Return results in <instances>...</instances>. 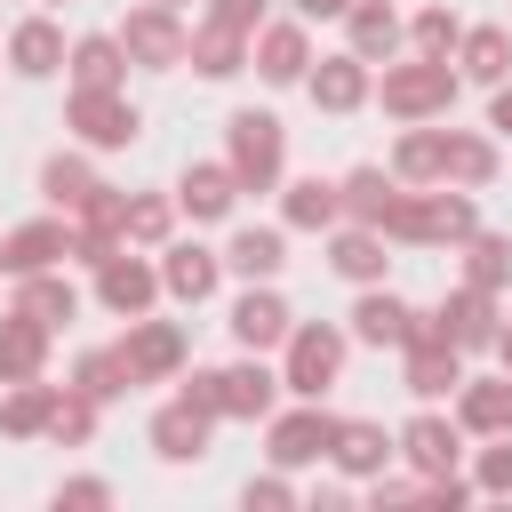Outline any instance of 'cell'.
<instances>
[{
    "instance_id": "obj_1",
    "label": "cell",
    "mask_w": 512,
    "mask_h": 512,
    "mask_svg": "<svg viewBox=\"0 0 512 512\" xmlns=\"http://www.w3.org/2000/svg\"><path fill=\"white\" fill-rule=\"evenodd\" d=\"M480 232V208L464 184H408L384 216V240H408V248H464Z\"/></svg>"
},
{
    "instance_id": "obj_2",
    "label": "cell",
    "mask_w": 512,
    "mask_h": 512,
    "mask_svg": "<svg viewBox=\"0 0 512 512\" xmlns=\"http://www.w3.org/2000/svg\"><path fill=\"white\" fill-rule=\"evenodd\" d=\"M456 88H464L456 56H408V64H384L376 104H384L392 120H440V112L456 104Z\"/></svg>"
},
{
    "instance_id": "obj_3",
    "label": "cell",
    "mask_w": 512,
    "mask_h": 512,
    "mask_svg": "<svg viewBox=\"0 0 512 512\" xmlns=\"http://www.w3.org/2000/svg\"><path fill=\"white\" fill-rule=\"evenodd\" d=\"M224 160H232V176H240V192H272L280 184V168H288V128L272 120V112H232L224 120Z\"/></svg>"
},
{
    "instance_id": "obj_4",
    "label": "cell",
    "mask_w": 512,
    "mask_h": 512,
    "mask_svg": "<svg viewBox=\"0 0 512 512\" xmlns=\"http://www.w3.org/2000/svg\"><path fill=\"white\" fill-rule=\"evenodd\" d=\"M336 368H344V328H328V320H296L288 344H280V384H288L296 400H320V392L336 384Z\"/></svg>"
},
{
    "instance_id": "obj_5",
    "label": "cell",
    "mask_w": 512,
    "mask_h": 512,
    "mask_svg": "<svg viewBox=\"0 0 512 512\" xmlns=\"http://www.w3.org/2000/svg\"><path fill=\"white\" fill-rule=\"evenodd\" d=\"M400 384L416 392V400H448L456 384H464V352L440 336V312H416V328H408V344H400Z\"/></svg>"
},
{
    "instance_id": "obj_6",
    "label": "cell",
    "mask_w": 512,
    "mask_h": 512,
    "mask_svg": "<svg viewBox=\"0 0 512 512\" xmlns=\"http://www.w3.org/2000/svg\"><path fill=\"white\" fill-rule=\"evenodd\" d=\"M64 128H72L88 152H120V144H136V136H144V112H136L120 88H72Z\"/></svg>"
},
{
    "instance_id": "obj_7",
    "label": "cell",
    "mask_w": 512,
    "mask_h": 512,
    "mask_svg": "<svg viewBox=\"0 0 512 512\" xmlns=\"http://www.w3.org/2000/svg\"><path fill=\"white\" fill-rule=\"evenodd\" d=\"M120 48H128V64H144V72H176V64L192 56V32H184V16H176V8L144 0V8H128Z\"/></svg>"
},
{
    "instance_id": "obj_8",
    "label": "cell",
    "mask_w": 512,
    "mask_h": 512,
    "mask_svg": "<svg viewBox=\"0 0 512 512\" xmlns=\"http://www.w3.org/2000/svg\"><path fill=\"white\" fill-rule=\"evenodd\" d=\"M328 440H336V416H328L320 400H296L288 416H264V456H272L280 472L320 464V456H328Z\"/></svg>"
},
{
    "instance_id": "obj_9",
    "label": "cell",
    "mask_w": 512,
    "mask_h": 512,
    "mask_svg": "<svg viewBox=\"0 0 512 512\" xmlns=\"http://www.w3.org/2000/svg\"><path fill=\"white\" fill-rule=\"evenodd\" d=\"M120 360H128V376H136V384H168V376H184V328H176V320L136 312V320H128V336H120Z\"/></svg>"
},
{
    "instance_id": "obj_10",
    "label": "cell",
    "mask_w": 512,
    "mask_h": 512,
    "mask_svg": "<svg viewBox=\"0 0 512 512\" xmlns=\"http://www.w3.org/2000/svg\"><path fill=\"white\" fill-rule=\"evenodd\" d=\"M152 296H168V288H160V264L128 256V248H112V256L96 264V304H104V312L136 320V312H152Z\"/></svg>"
},
{
    "instance_id": "obj_11",
    "label": "cell",
    "mask_w": 512,
    "mask_h": 512,
    "mask_svg": "<svg viewBox=\"0 0 512 512\" xmlns=\"http://www.w3.org/2000/svg\"><path fill=\"white\" fill-rule=\"evenodd\" d=\"M288 328H296V312L272 296V280H248V288L232 296V344H240V352H280Z\"/></svg>"
},
{
    "instance_id": "obj_12",
    "label": "cell",
    "mask_w": 512,
    "mask_h": 512,
    "mask_svg": "<svg viewBox=\"0 0 512 512\" xmlns=\"http://www.w3.org/2000/svg\"><path fill=\"white\" fill-rule=\"evenodd\" d=\"M280 392H288V384H280V368H264V352H248V360L216 368V416L256 424V416H272V400H280Z\"/></svg>"
},
{
    "instance_id": "obj_13",
    "label": "cell",
    "mask_w": 512,
    "mask_h": 512,
    "mask_svg": "<svg viewBox=\"0 0 512 512\" xmlns=\"http://www.w3.org/2000/svg\"><path fill=\"white\" fill-rule=\"evenodd\" d=\"M496 328H504V312H496V288H456L448 304H440V336L456 344V352H496Z\"/></svg>"
},
{
    "instance_id": "obj_14",
    "label": "cell",
    "mask_w": 512,
    "mask_h": 512,
    "mask_svg": "<svg viewBox=\"0 0 512 512\" xmlns=\"http://www.w3.org/2000/svg\"><path fill=\"white\" fill-rule=\"evenodd\" d=\"M208 432H216V416L176 392V400L152 416V456H160V464H200V456H208Z\"/></svg>"
},
{
    "instance_id": "obj_15",
    "label": "cell",
    "mask_w": 512,
    "mask_h": 512,
    "mask_svg": "<svg viewBox=\"0 0 512 512\" xmlns=\"http://www.w3.org/2000/svg\"><path fill=\"white\" fill-rule=\"evenodd\" d=\"M400 456L432 480V472H456V456H464V424L456 416H440V408H416L408 424H400Z\"/></svg>"
},
{
    "instance_id": "obj_16",
    "label": "cell",
    "mask_w": 512,
    "mask_h": 512,
    "mask_svg": "<svg viewBox=\"0 0 512 512\" xmlns=\"http://www.w3.org/2000/svg\"><path fill=\"white\" fill-rule=\"evenodd\" d=\"M392 456H400V432H384V424H368V416H336V440H328V464H336V472L376 480Z\"/></svg>"
},
{
    "instance_id": "obj_17",
    "label": "cell",
    "mask_w": 512,
    "mask_h": 512,
    "mask_svg": "<svg viewBox=\"0 0 512 512\" xmlns=\"http://www.w3.org/2000/svg\"><path fill=\"white\" fill-rule=\"evenodd\" d=\"M216 280H224V256H216V248H200V240H168V248H160V288H168L176 304H208Z\"/></svg>"
},
{
    "instance_id": "obj_18",
    "label": "cell",
    "mask_w": 512,
    "mask_h": 512,
    "mask_svg": "<svg viewBox=\"0 0 512 512\" xmlns=\"http://www.w3.org/2000/svg\"><path fill=\"white\" fill-rule=\"evenodd\" d=\"M248 64H256L272 88L304 80V72H312V40H304V16H296V24H256V40H248Z\"/></svg>"
},
{
    "instance_id": "obj_19",
    "label": "cell",
    "mask_w": 512,
    "mask_h": 512,
    "mask_svg": "<svg viewBox=\"0 0 512 512\" xmlns=\"http://www.w3.org/2000/svg\"><path fill=\"white\" fill-rule=\"evenodd\" d=\"M304 88H312V104L320 112H360L368 96H376V80H368V56H320L312 72H304Z\"/></svg>"
},
{
    "instance_id": "obj_20",
    "label": "cell",
    "mask_w": 512,
    "mask_h": 512,
    "mask_svg": "<svg viewBox=\"0 0 512 512\" xmlns=\"http://www.w3.org/2000/svg\"><path fill=\"white\" fill-rule=\"evenodd\" d=\"M232 200H240V176H232V160H192V168L176 176V208H184L192 224H216V216H232Z\"/></svg>"
},
{
    "instance_id": "obj_21",
    "label": "cell",
    "mask_w": 512,
    "mask_h": 512,
    "mask_svg": "<svg viewBox=\"0 0 512 512\" xmlns=\"http://www.w3.org/2000/svg\"><path fill=\"white\" fill-rule=\"evenodd\" d=\"M456 424L480 432V440H504L512 432V368L504 376H464L456 384Z\"/></svg>"
},
{
    "instance_id": "obj_22",
    "label": "cell",
    "mask_w": 512,
    "mask_h": 512,
    "mask_svg": "<svg viewBox=\"0 0 512 512\" xmlns=\"http://www.w3.org/2000/svg\"><path fill=\"white\" fill-rule=\"evenodd\" d=\"M408 328H416V304H400L384 280H376V288H360V304H352V336H360V344L400 352V344H408Z\"/></svg>"
},
{
    "instance_id": "obj_23",
    "label": "cell",
    "mask_w": 512,
    "mask_h": 512,
    "mask_svg": "<svg viewBox=\"0 0 512 512\" xmlns=\"http://www.w3.org/2000/svg\"><path fill=\"white\" fill-rule=\"evenodd\" d=\"M0 256H8V272H56V264L72 256V224L32 216V224H16V232L0 240Z\"/></svg>"
},
{
    "instance_id": "obj_24",
    "label": "cell",
    "mask_w": 512,
    "mask_h": 512,
    "mask_svg": "<svg viewBox=\"0 0 512 512\" xmlns=\"http://www.w3.org/2000/svg\"><path fill=\"white\" fill-rule=\"evenodd\" d=\"M64 56H72V48H64L56 16H24V24L8 32V72H16V80H48Z\"/></svg>"
},
{
    "instance_id": "obj_25",
    "label": "cell",
    "mask_w": 512,
    "mask_h": 512,
    "mask_svg": "<svg viewBox=\"0 0 512 512\" xmlns=\"http://www.w3.org/2000/svg\"><path fill=\"white\" fill-rule=\"evenodd\" d=\"M328 264H336V280H352V288H376L384 280V232L376 224H336V240H328Z\"/></svg>"
},
{
    "instance_id": "obj_26",
    "label": "cell",
    "mask_w": 512,
    "mask_h": 512,
    "mask_svg": "<svg viewBox=\"0 0 512 512\" xmlns=\"http://www.w3.org/2000/svg\"><path fill=\"white\" fill-rule=\"evenodd\" d=\"M344 40H352V56L384 64V56L408 40V24H400V8H392V0H352V8H344Z\"/></svg>"
},
{
    "instance_id": "obj_27",
    "label": "cell",
    "mask_w": 512,
    "mask_h": 512,
    "mask_svg": "<svg viewBox=\"0 0 512 512\" xmlns=\"http://www.w3.org/2000/svg\"><path fill=\"white\" fill-rule=\"evenodd\" d=\"M280 216H288L296 232H336V224H344V184H328V176H296V184L280 192Z\"/></svg>"
},
{
    "instance_id": "obj_28",
    "label": "cell",
    "mask_w": 512,
    "mask_h": 512,
    "mask_svg": "<svg viewBox=\"0 0 512 512\" xmlns=\"http://www.w3.org/2000/svg\"><path fill=\"white\" fill-rule=\"evenodd\" d=\"M48 336H56V328H40L32 312H8V320H0V384L40 376V368H48Z\"/></svg>"
},
{
    "instance_id": "obj_29",
    "label": "cell",
    "mask_w": 512,
    "mask_h": 512,
    "mask_svg": "<svg viewBox=\"0 0 512 512\" xmlns=\"http://www.w3.org/2000/svg\"><path fill=\"white\" fill-rule=\"evenodd\" d=\"M456 72L480 80V88L512 80V32H504V24H472V32L456 40Z\"/></svg>"
},
{
    "instance_id": "obj_30",
    "label": "cell",
    "mask_w": 512,
    "mask_h": 512,
    "mask_svg": "<svg viewBox=\"0 0 512 512\" xmlns=\"http://www.w3.org/2000/svg\"><path fill=\"white\" fill-rule=\"evenodd\" d=\"M64 72H72V88H120V80H128V48H120V32H88V40H72Z\"/></svg>"
},
{
    "instance_id": "obj_31",
    "label": "cell",
    "mask_w": 512,
    "mask_h": 512,
    "mask_svg": "<svg viewBox=\"0 0 512 512\" xmlns=\"http://www.w3.org/2000/svg\"><path fill=\"white\" fill-rule=\"evenodd\" d=\"M8 312H32L40 328H64L72 312H80V288L64 280V272H16V304Z\"/></svg>"
},
{
    "instance_id": "obj_32",
    "label": "cell",
    "mask_w": 512,
    "mask_h": 512,
    "mask_svg": "<svg viewBox=\"0 0 512 512\" xmlns=\"http://www.w3.org/2000/svg\"><path fill=\"white\" fill-rule=\"evenodd\" d=\"M200 80H232V72H248V32H232V24H192V56H184Z\"/></svg>"
},
{
    "instance_id": "obj_33",
    "label": "cell",
    "mask_w": 512,
    "mask_h": 512,
    "mask_svg": "<svg viewBox=\"0 0 512 512\" xmlns=\"http://www.w3.org/2000/svg\"><path fill=\"white\" fill-rule=\"evenodd\" d=\"M280 264H288V240L272 224H240L224 248V272H240V280H280Z\"/></svg>"
},
{
    "instance_id": "obj_34",
    "label": "cell",
    "mask_w": 512,
    "mask_h": 512,
    "mask_svg": "<svg viewBox=\"0 0 512 512\" xmlns=\"http://www.w3.org/2000/svg\"><path fill=\"white\" fill-rule=\"evenodd\" d=\"M56 392H64V384H40V376L8 384V400H0V432H8V440H40L48 416H56Z\"/></svg>"
},
{
    "instance_id": "obj_35",
    "label": "cell",
    "mask_w": 512,
    "mask_h": 512,
    "mask_svg": "<svg viewBox=\"0 0 512 512\" xmlns=\"http://www.w3.org/2000/svg\"><path fill=\"white\" fill-rule=\"evenodd\" d=\"M400 192H408V184H400L392 168H352V176H344V216L384 232V216H392V200H400Z\"/></svg>"
},
{
    "instance_id": "obj_36",
    "label": "cell",
    "mask_w": 512,
    "mask_h": 512,
    "mask_svg": "<svg viewBox=\"0 0 512 512\" xmlns=\"http://www.w3.org/2000/svg\"><path fill=\"white\" fill-rule=\"evenodd\" d=\"M40 192H48V208H64V216H80L104 184H96V168L80 160V152H56L48 168H40Z\"/></svg>"
},
{
    "instance_id": "obj_37",
    "label": "cell",
    "mask_w": 512,
    "mask_h": 512,
    "mask_svg": "<svg viewBox=\"0 0 512 512\" xmlns=\"http://www.w3.org/2000/svg\"><path fill=\"white\" fill-rule=\"evenodd\" d=\"M440 160H448V128H408L400 152H392V176L400 184H440Z\"/></svg>"
},
{
    "instance_id": "obj_38",
    "label": "cell",
    "mask_w": 512,
    "mask_h": 512,
    "mask_svg": "<svg viewBox=\"0 0 512 512\" xmlns=\"http://www.w3.org/2000/svg\"><path fill=\"white\" fill-rule=\"evenodd\" d=\"M496 176V144L488 136H464V128H448V160H440V184H464V192H480Z\"/></svg>"
},
{
    "instance_id": "obj_39",
    "label": "cell",
    "mask_w": 512,
    "mask_h": 512,
    "mask_svg": "<svg viewBox=\"0 0 512 512\" xmlns=\"http://www.w3.org/2000/svg\"><path fill=\"white\" fill-rule=\"evenodd\" d=\"M72 384H80L88 400H120V392H136V376H128L120 344H96V352H80V360H72Z\"/></svg>"
},
{
    "instance_id": "obj_40",
    "label": "cell",
    "mask_w": 512,
    "mask_h": 512,
    "mask_svg": "<svg viewBox=\"0 0 512 512\" xmlns=\"http://www.w3.org/2000/svg\"><path fill=\"white\" fill-rule=\"evenodd\" d=\"M96 408H104V400H88L80 384H64V392H56V416H48V440H56V448H88V440H96Z\"/></svg>"
},
{
    "instance_id": "obj_41",
    "label": "cell",
    "mask_w": 512,
    "mask_h": 512,
    "mask_svg": "<svg viewBox=\"0 0 512 512\" xmlns=\"http://www.w3.org/2000/svg\"><path fill=\"white\" fill-rule=\"evenodd\" d=\"M464 280L472 288H504L512 280V240L504 232H472L464 240Z\"/></svg>"
},
{
    "instance_id": "obj_42",
    "label": "cell",
    "mask_w": 512,
    "mask_h": 512,
    "mask_svg": "<svg viewBox=\"0 0 512 512\" xmlns=\"http://www.w3.org/2000/svg\"><path fill=\"white\" fill-rule=\"evenodd\" d=\"M168 232H176V192H136L128 200V240L168 248Z\"/></svg>"
},
{
    "instance_id": "obj_43",
    "label": "cell",
    "mask_w": 512,
    "mask_h": 512,
    "mask_svg": "<svg viewBox=\"0 0 512 512\" xmlns=\"http://www.w3.org/2000/svg\"><path fill=\"white\" fill-rule=\"evenodd\" d=\"M408 40H416V56H456L464 24H456L448 8H416V16H408Z\"/></svg>"
},
{
    "instance_id": "obj_44",
    "label": "cell",
    "mask_w": 512,
    "mask_h": 512,
    "mask_svg": "<svg viewBox=\"0 0 512 512\" xmlns=\"http://www.w3.org/2000/svg\"><path fill=\"white\" fill-rule=\"evenodd\" d=\"M472 488H480V496H512V432L480 448V464H472Z\"/></svg>"
},
{
    "instance_id": "obj_45",
    "label": "cell",
    "mask_w": 512,
    "mask_h": 512,
    "mask_svg": "<svg viewBox=\"0 0 512 512\" xmlns=\"http://www.w3.org/2000/svg\"><path fill=\"white\" fill-rule=\"evenodd\" d=\"M208 24H232V32H248V40H256V24H264V0H208Z\"/></svg>"
},
{
    "instance_id": "obj_46",
    "label": "cell",
    "mask_w": 512,
    "mask_h": 512,
    "mask_svg": "<svg viewBox=\"0 0 512 512\" xmlns=\"http://www.w3.org/2000/svg\"><path fill=\"white\" fill-rule=\"evenodd\" d=\"M240 504H248V512H256V504H264V512H280V504H296V488H288L280 472H264V480H248V488H240Z\"/></svg>"
},
{
    "instance_id": "obj_47",
    "label": "cell",
    "mask_w": 512,
    "mask_h": 512,
    "mask_svg": "<svg viewBox=\"0 0 512 512\" xmlns=\"http://www.w3.org/2000/svg\"><path fill=\"white\" fill-rule=\"evenodd\" d=\"M368 504H376V512H384V504H424V472H416V480H384V472H376V480H368Z\"/></svg>"
},
{
    "instance_id": "obj_48",
    "label": "cell",
    "mask_w": 512,
    "mask_h": 512,
    "mask_svg": "<svg viewBox=\"0 0 512 512\" xmlns=\"http://www.w3.org/2000/svg\"><path fill=\"white\" fill-rule=\"evenodd\" d=\"M56 504H80V512H96V504H112V480H64V488H56Z\"/></svg>"
},
{
    "instance_id": "obj_49",
    "label": "cell",
    "mask_w": 512,
    "mask_h": 512,
    "mask_svg": "<svg viewBox=\"0 0 512 512\" xmlns=\"http://www.w3.org/2000/svg\"><path fill=\"white\" fill-rule=\"evenodd\" d=\"M488 128L512 136V80H496V96H488Z\"/></svg>"
},
{
    "instance_id": "obj_50",
    "label": "cell",
    "mask_w": 512,
    "mask_h": 512,
    "mask_svg": "<svg viewBox=\"0 0 512 512\" xmlns=\"http://www.w3.org/2000/svg\"><path fill=\"white\" fill-rule=\"evenodd\" d=\"M352 0H296V16H344Z\"/></svg>"
},
{
    "instance_id": "obj_51",
    "label": "cell",
    "mask_w": 512,
    "mask_h": 512,
    "mask_svg": "<svg viewBox=\"0 0 512 512\" xmlns=\"http://www.w3.org/2000/svg\"><path fill=\"white\" fill-rule=\"evenodd\" d=\"M496 360H504V368H512V320H504V328H496Z\"/></svg>"
},
{
    "instance_id": "obj_52",
    "label": "cell",
    "mask_w": 512,
    "mask_h": 512,
    "mask_svg": "<svg viewBox=\"0 0 512 512\" xmlns=\"http://www.w3.org/2000/svg\"><path fill=\"white\" fill-rule=\"evenodd\" d=\"M160 8H184V0H160Z\"/></svg>"
},
{
    "instance_id": "obj_53",
    "label": "cell",
    "mask_w": 512,
    "mask_h": 512,
    "mask_svg": "<svg viewBox=\"0 0 512 512\" xmlns=\"http://www.w3.org/2000/svg\"><path fill=\"white\" fill-rule=\"evenodd\" d=\"M0 272H8V256H0Z\"/></svg>"
}]
</instances>
